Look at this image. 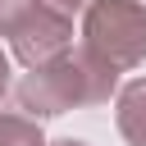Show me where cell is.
Here are the masks:
<instances>
[{
	"label": "cell",
	"mask_w": 146,
	"mask_h": 146,
	"mask_svg": "<svg viewBox=\"0 0 146 146\" xmlns=\"http://www.w3.org/2000/svg\"><path fill=\"white\" fill-rule=\"evenodd\" d=\"M5 91H9V55L0 50V96H5Z\"/></svg>",
	"instance_id": "cell-7"
},
{
	"label": "cell",
	"mask_w": 146,
	"mask_h": 146,
	"mask_svg": "<svg viewBox=\"0 0 146 146\" xmlns=\"http://www.w3.org/2000/svg\"><path fill=\"white\" fill-rule=\"evenodd\" d=\"M46 9V0H0V36L9 41L18 27H27L36 14Z\"/></svg>",
	"instance_id": "cell-6"
},
{
	"label": "cell",
	"mask_w": 146,
	"mask_h": 146,
	"mask_svg": "<svg viewBox=\"0 0 146 146\" xmlns=\"http://www.w3.org/2000/svg\"><path fill=\"white\" fill-rule=\"evenodd\" d=\"M82 46L114 64L119 73L146 59V5L141 0H87L82 9Z\"/></svg>",
	"instance_id": "cell-2"
},
{
	"label": "cell",
	"mask_w": 146,
	"mask_h": 146,
	"mask_svg": "<svg viewBox=\"0 0 146 146\" xmlns=\"http://www.w3.org/2000/svg\"><path fill=\"white\" fill-rule=\"evenodd\" d=\"M46 146H87V141H73V137H64V141H46Z\"/></svg>",
	"instance_id": "cell-9"
},
{
	"label": "cell",
	"mask_w": 146,
	"mask_h": 146,
	"mask_svg": "<svg viewBox=\"0 0 146 146\" xmlns=\"http://www.w3.org/2000/svg\"><path fill=\"white\" fill-rule=\"evenodd\" d=\"M9 46H14V59H18L23 68L46 64V59H55L59 50L73 46V14H64V9H55V5L46 0V9H41L27 27H18V32L9 36Z\"/></svg>",
	"instance_id": "cell-3"
},
{
	"label": "cell",
	"mask_w": 146,
	"mask_h": 146,
	"mask_svg": "<svg viewBox=\"0 0 146 146\" xmlns=\"http://www.w3.org/2000/svg\"><path fill=\"white\" fill-rule=\"evenodd\" d=\"M110 96H119V68L91 55L87 46L59 50L55 59L27 68L18 82V110L32 119H55L82 105H105Z\"/></svg>",
	"instance_id": "cell-1"
},
{
	"label": "cell",
	"mask_w": 146,
	"mask_h": 146,
	"mask_svg": "<svg viewBox=\"0 0 146 146\" xmlns=\"http://www.w3.org/2000/svg\"><path fill=\"white\" fill-rule=\"evenodd\" d=\"M0 146H46L41 119H32V114H0Z\"/></svg>",
	"instance_id": "cell-5"
},
{
	"label": "cell",
	"mask_w": 146,
	"mask_h": 146,
	"mask_svg": "<svg viewBox=\"0 0 146 146\" xmlns=\"http://www.w3.org/2000/svg\"><path fill=\"white\" fill-rule=\"evenodd\" d=\"M114 123L128 146H146V78H132L114 96Z\"/></svg>",
	"instance_id": "cell-4"
},
{
	"label": "cell",
	"mask_w": 146,
	"mask_h": 146,
	"mask_svg": "<svg viewBox=\"0 0 146 146\" xmlns=\"http://www.w3.org/2000/svg\"><path fill=\"white\" fill-rule=\"evenodd\" d=\"M55 9H64V14H78V9H87V0H50Z\"/></svg>",
	"instance_id": "cell-8"
}]
</instances>
